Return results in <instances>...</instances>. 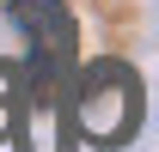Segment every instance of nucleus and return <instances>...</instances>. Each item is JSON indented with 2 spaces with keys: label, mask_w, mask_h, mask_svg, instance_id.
I'll return each mask as SVG.
<instances>
[{
  "label": "nucleus",
  "mask_w": 159,
  "mask_h": 152,
  "mask_svg": "<svg viewBox=\"0 0 159 152\" xmlns=\"http://www.w3.org/2000/svg\"><path fill=\"white\" fill-rule=\"evenodd\" d=\"M67 91H74V103H67V134L80 128L86 146H104V152H116V146L135 140L147 97H141V73L129 61H92L80 79H67Z\"/></svg>",
  "instance_id": "nucleus-1"
},
{
  "label": "nucleus",
  "mask_w": 159,
  "mask_h": 152,
  "mask_svg": "<svg viewBox=\"0 0 159 152\" xmlns=\"http://www.w3.org/2000/svg\"><path fill=\"white\" fill-rule=\"evenodd\" d=\"M12 19H19L25 43H31V67L49 91H67V79H74V12L61 6V0H12Z\"/></svg>",
  "instance_id": "nucleus-2"
}]
</instances>
